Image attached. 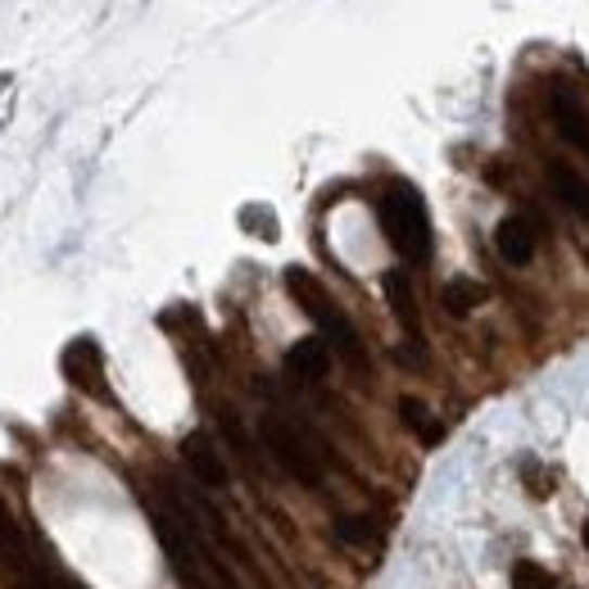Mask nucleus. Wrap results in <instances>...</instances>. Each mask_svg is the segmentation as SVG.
I'll return each instance as SVG.
<instances>
[{"label": "nucleus", "instance_id": "dca6fc26", "mask_svg": "<svg viewBox=\"0 0 589 589\" xmlns=\"http://www.w3.org/2000/svg\"><path fill=\"white\" fill-rule=\"evenodd\" d=\"M585 549H589V522H585Z\"/></svg>", "mask_w": 589, "mask_h": 589}, {"label": "nucleus", "instance_id": "4468645a", "mask_svg": "<svg viewBox=\"0 0 589 589\" xmlns=\"http://www.w3.org/2000/svg\"><path fill=\"white\" fill-rule=\"evenodd\" d=\"M512 589H558L553 576L545 567H535V562H517L512 567Z\"/></svg>", "mask_w": 589, "mask_h": 589}, {"label": "nucleus", "instance_id": "6e6552de", "mask_svg": "<svg viewBox=\"0 0 589 589\" xmlns=\"http://www.w3.org/2000/svg\"><path fill=\"white\" fill-rule=\"evenodd\" d=\"M553 123H558V132L580 150V155H589V118H585L580 100L572 91H553Z\"/></svg>", "mask_w": 589, "mask_h": 589}, {"label": "nucleus", "instance_id": "9b49d317", "mask_svg": "<svg viewBox=\"0 0 589 589\" xmlns=\"http://www.w3.org/2000/svg\"><path fill=\"white\" fill-rule=\"evenodd\" d=\"M0 558L18 562V567H28V540H23V530L14 522V512L5 508V499H0Z\"/></svg>", "mask_w": 589, "mask_h": 589}, {"label": "nucleus", "instance_id": "1a4fd4ad", "mask_svg": "<svg viewBox=\"0 0 589 589\" xmlns=\"http://www.w3.org/2000/svg\"><path fill=\"white\" fill-rule=\"evenodd\" d=\"M549 182H553L558 200L567 204L572 214L589 218V182H585V177H580L576 168H567V164H549Z\"/></svg>", "mask_w": 589, "mask_h": 589}, {"label": "nucleus", "instance_id": "20e7f679", "mask_svg": "<svg viewBox=\"0 0 589 589\" xmlns=\"http://www.w3.org/2000/svg\"><path fill=\"white\" fill-rule=\"evenodd\" d=\"M64 376H68L78 390L105 395V358H100L95 341H73V345H68V354H64Z\"/></svg>", "mask_w": 589, "mask_h": 589}, {"label": "nucleus", "instance_id": "39448f33", "mask_svg": "<svg viewBox=\"0 0 589 589\" xmlns=\"http://www.w3.org/2000/svg\"><path fill=\"white\" fill-rule=\"evenodd\" d=\"M495 249L499 259L512 264V268H526L535 259V227L526 218H503L499 232H495Z\"/></svg>", "mask_w": 589, "mask_h": 589}, {"label": "nucleus", "instance_id": "0eeeda50", "mask_svg": "<svg viewBox=\"0 0 589 589\" xmlns=\"http://www.w3.org/2000/svg\"><path fill=\"white\" fill-rule=\"evenodd\" d=\"M326 368H331V349H326L322 336L299 341V345H291V354H286V372H291L295 381H322Z\"/></svg>", "mask_w": 589, "mask_h": 589}, {"label": "nucleus", "instance_id": "f8f14e48", "mask_svg": "<svg viewBox=\"0 0 589 589\" xmlns=\"http://www.w3.org/2000/svg\"><path fill=\"white\" fill-rule=\"evenodd\" d=\"M476 304H485V286H476V281L458 277V281H449V286H445V309L449 313H472Z\"/></svg>", "mask_w": 589, "mask_h": 589}, {"label": "nucleus", "instance_id": "7ed1b4c3", "mask_svg": "<svg viewBox=\"0 0 589 589\" xmlns=\"http://www.w3.org/2000/svg\"><path fill=\"white\" fill-rule=\"evenodd\" d=\"M264 445L272 449V458H277V463L286 468L295 481H304V485H318V481H322V458H318V449L309 445V435H304L291 418L268 413V418H264Z\"/></svg>", "mask_w": 589, "mask_h": 589}, {"label": "nucleus", "instance_id": "f03ea898", "mask_svg": "<svg viewBox=\"0 0 589 589\" xmlns=\"http://www.w3.org/2000/svg\"><path fill=\"white\" fill-rule=\"evenodd\" d=\"M286 286H291V295H295V304H299V309L304 313H309L322 331H326V336L331 341H336L349 358H354V363H363V345H358V336H354V326L336 313V304H331V295L318 286V277H309V272H304V268H291L286 272Z\"/></svg>", "mask_w": 589, "mask_h": 589}, {"label": "nucleus", "instance_id": "2eb2a0df", "mask_svg": "<svg viewBox=\"0 0 589 589\" xmlns=\"http://www.w3.org/2000/svg\"><path fill=\"white\" fill-rule=\"evenodd\" d=\"M336 530H341V540H349V545H376V526L368 522V517H345V522H336Z\"/></svg>", "mask_w": 589, "mask_h": 589}, {"label": "nucleus", "instance_id": "423d86ee", "mask_svg": "<svg viewBox=\"0 0 589 589\" xmlns=\"http://www.w3.org/2000/svg\"><path fill=\"white\" fill-rule=\"evenodd\" d=\"M182 453H187L191 472H195L204 485H209V490H222V485H227V463H222V453L214 449L209 435H187Z\"/></svg>", "mask_w": 589, "mask_h": 589}, {"label": "nucleus", "instance_id": "9d476101", "mask_svg": "<svg viewBox=\"0 0 589 589\" xmlns=\"http://www.w3.org/2000/svg\"><path fill=\"white\" fill-rule=\"evenodd\" d=\"M386 299H390L399 326L408 331V336H418V299H413V286H408L404 272H390V277H386Z\"/></svg>", "mask_w": 589, "mask_h": 589}, {"label": "nucleus", "instance_id": "f257e3e1", "mask_svg": "<svg viewBox=\"0 0 589 589\" xmlns=\"http://www.w3.org/2000/svg\"><path fill=\"white\" fill-rule=\"evenodd\" d=\"M376 214H381V227H386V241L404 254L408 264H422L431 254V218H426L422 195L413 187L395 182L386 195H381Z\"/></svg>", "mask_w": 589, "mask_h": 589}, {"label": "nucleus", "instance_id": "ddd939ff", "mask_svg": "<svg viewBox=\"0 0 589 589\" xmlns=\"http://www.w3.org/2000/svg\"><path fill=\"white\" fill-rule=\"evenodd\" d=\"M399 413H404V422H408V426H413V431L422 435V440H426V445H440V435H445V426H440V422H435V418L426 413V408H422L418 399H404V404H399Z\"/></svg>", "mask_w": 589, "mask_h": 589}]
</instances>
